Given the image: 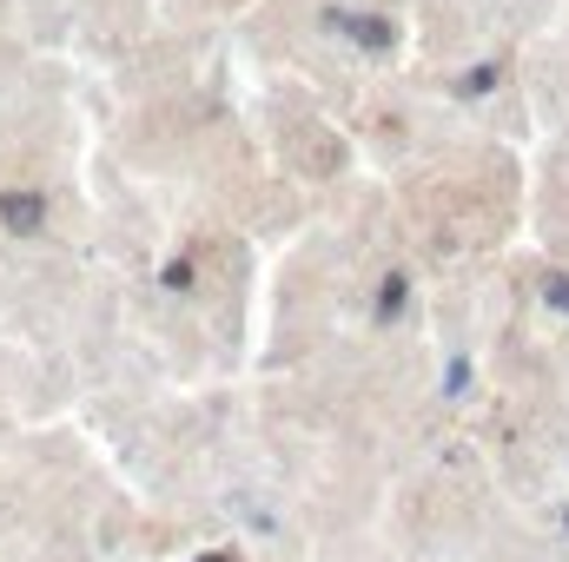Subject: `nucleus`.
<instances>
[{
	"mask_svg": "<svg viewBox=\"0 0 569 562\" xmlns=\"http://www.w3.org/2000/svg\"><path fill=\"white\" fill-rule=\"evenodd\" d=\"M33 219H40L33 199H7V225H33Z\"/></svg>",
	"mask_w": 569,
	"mask_h": 562,
	"instance_id": "nucleus-1",
	"label": "nucleus"
},
{
	"mask_svg": "<svg viewBox=\"0 0 569 562\" xmlns=\"http://www.w3.org/2000/svg\"><path fill=\"white\" fill-rule=\"evenodd\" d=\"M199 562H232V556H199Z\"/></svg>",
	"mask_w": 569,
	"mask_h": 562,
	"instance_id": "nucleus-2",
	"label": "nucleus"
}]
</instances>
